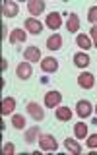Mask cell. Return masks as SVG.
<instances>
[{
  "label": "cell",
  "instance_id": "obj_1",
  "mask_svg": "<svg viewBox=\"0 0 97 155\" xmlns=\"http://www.w3.org/2000/svg\"><path fill=\"white\" fill-rule=\"evenodd\" d=\"M37 142H39V147H41L43 151H56L58 149V143H56V140H55L52 134H41Z\"/></svg>",
  "mask_w": 97,
  "mask_h": 155
},
{
  "label": "cell",
  "instance_id": "obj_2",
  "mask_svg": "<svg viewBox=\"0 0 97 155\" xmlns=\"http://www.w3.org/2000/svg\"><path fill=\"white\" fill-rule=\"evenodd\" d=\"M27 114L31 116L33 120H37V122H41V120L45 118V110H43L41 105L35 103V101H29L27 103Z\"/></svg>",
  "mask_w": 97,
  "mask_h": 155
},
{
  "label": "cell",
  "instance_id": "obj_3",
  "mask_svg": "<svg viewBox=\"0 0 97 155\" xmlns=\"http://www.w3.org/2000/svg\"><path fill=\"white\" fill-rule=\"evenodd\" d=\"M60 103H62V93L60 91H48V93H45V107L47 109L60 107Z\"/></svg>",
  "mask_w": 97,
  "mask_h": 155
},
{
  "label": "cell",
  "instance_id": "obj_4",
  "mask_svg": "<svg viewBox=\"0 0 97 155\" xmlns=\"http://www.w3.org/2000/svg\"><path fill=\"white\" fill-rule=\"evenodd\" d=\"M76 113H78L80 118H87V116H91V113H93V107H91L89 101L82 99V101H78V105H76Z\"/></svg>",
  "mask_w": 97,
  "mask_h": 155
},
{
  "label": "cell",
  "instance_id": "obj_5",
  "mask_svg": "<svg viewBox=\"0 0 97 155\" xmlns=\"http://www.w3.org/2000/svg\"><path fill=\"white\" fill-rule=\"evenodd\" d=\"M33 74V68H31V62H19L18 68H16V76L19 78V80H29Z\"/></svg>",
  "mask_w": 97,
  "mask_h": 155
},
{
  "label": "cell",
  "instance_id": "obj_6",
  "mask_svg": "<svg viewBox=\"0 0 97 155\" xmlns=\"http://www.w3.org/2000/svg\"><path fill=\"white\" fill-rule=\"evenodd\" d=\"M78 85H80L82 89H91V87L95 85L93 74H89V72H82V74L78 76Z\"/></svg>",
  "mask_w": 97,
  "mask_h": 155
},
{
  "label": "cell",
  "instance_id": "obj_7",
  "mask_svg": "<svg viewBox=\"0 0 97 155\" xmlns=\"http://www.w3.org/2000/svg\"><path fill=\"white\" fill-rule=\"evenodd\" d=\"M19 14V6L14 0H8V2H4L2 4V16H6V18H16Z\"/></svg>",
  "mask_w": 97,
  "mask_h": 155
},
{
  "label": "cell",
  "instance_id": "obj_8",
  "mask_svg": "<svg viewBox=\"0 0 97 155\" xmlns=\"http://www.w3.org/2000/svg\"><path fill=\"white\" fill-rule=\"evenodd\" d=\"M23 58H25L27 62H39V60H43V58H41V51H39V47H35V45L27 47L25 51H23Z\"/></svg>",
  "mask_w": 97,
  "mask_h": 155
},
{
  "label": "cell",
  "instance_id": "obj_9",
  "mask_svg": "<svg viewBox=\"0 0 97 155\" xmlns=\"http://www.w3.org/2000/svg\"><path fill=\"white\" fill-rule=\"evenodd\" d=\"M10 43L12 45H18V43H23L27 39V31L25 29H19V27H14L12 31H10Z\"/></svg>",
  "mask_w": 97,
  "mask_h": 155
},
{
  "label": "cell",
  "instance_id": "obj_10",
  "mask_svg": "<svg viewBox=\"0 0 97 155\" xmlns=\"http://www.w3.org/2000/svg\"><path fill=\"white\" fill-rule=\"evenodd\" d=\"M25 31L33 33V35H39V33L43 31V23L39 21L37 18H27L25 19Z\"/></svg>",
  "mask_w": 97,
  "mask_h": 155
},
{
  "label": "cell",
  "instance_id": "obj_11",
  "mask_svg": "<svg viewBox=\"0 0 97 155\" xmlns=\"http://www.w3.org/2000/svg\"><path fill=\"white\" fill-rule=\"evenodd\" d=\"M47 25L51 29H60L62 27V14L60 12H51L47 16Z\"/></svg>",
  "mask_w": 97,
  "mask_h": 155
},
{
  "label": "cell",
  "instance_id": "obj_12",
  "mask_svg": "<svg viewBox=\"0 0 97 155\" xmlns=\"http://www.w3.org/2000/svg\"><path fill=\"white\" fill-rule=\"evenodd\" d=\"M47 48L48 51H60L62 48V35L60 33H52V35L47 39Z\"/></svg>",
  "mask_w": 97,
  "mask_h": 155
},
{
  "label": "cell",
  "instance_id": "obj_13",
  "mask_svg": "<svg viewBox=\"0 0 97 155\" xmlns=\"http://www.w3.org/2000/svg\"><path fill=\"white\" fill-rule=\"evenodd\" d=\"M27 10L31 16H39V14L45 12V2L43 0H29L27 2Z\"/></svg>",
  "mask_w": 97,
  "mask_h": 155
},
{
  "label": "cell",
  "instance_id": "obj_14",
  "mask_svg": "<svg viewBox=\"0 0 97 155\" xmlns=\"http://www.w3.org/2000/svg\"><path fill=\"white\" fill-rule=\"evenodd\" d=\"M66 31L70 33H76L80 31V18H78V14H68V19H66Z\"/></svg>",
  "mask_w": 97,
  "mask_h": 155
},
{
  "label": "cell",
  "instance_id": "obj_15",
  "mask_svg": "<svg viewBox=\"0 0 97 155\" xmlns=\"http://www.w3.org/2000/svg\"><path fill=\"white\" fill-rule=\"evenodd\" d=\"M41 68H43V72H56L58 70V60L56 58H52V56H47V58H43L41 60Z\"/></svg>",
  "mask_w": 97,
  "mask_h": 155
},
{
  "label": "cell",
  "instance_id": "obj_16",
  "mask_svg": "<svg viewBox=\"0 0 97 155\" xmlns=\"http://www.w3.org/2000/svg\"><path fill=\"white\" fill-rule=\"evenodd\" d=\"M39 136H41V128H39V124H35V126H31V128L25 132L23 140H25V143H33L35 140H39Z\"/></svg>",
  "mask_w": 97,
  "mask_h": 155
},
{
  "label": "cell",
  "instance_id": "obj_17",
  "mask_svg": "<svg viewBox=\"0 0 97 155\" xmlns=\"http://www.w3.org/2000/svg\"><path fill=\"white\" fill-rule=\"evenodd\" d=\"M14 109H16V99H14V97H6V99H2V107H0L2 116L4 114H12Z\"/></svg>",
  "mask_w": 97,
  "mask_h": 155
},
{
  "label": "cell",
  "instance_id": "obj_18",
  "mask_svg": "<svg viewBox=\"0 0 97 155\" xmlns=\"http://www.w3.org/2000/svg\"><path fill=\"white\" fill-rule=\"evenodd\" d=\"M74 64L78 68L89 66V54H87V52H76V54H74Z\"/></svg>",
  "mask_w": 97,
  "mask_h": 155
},
{
  "label": "cell",
  "instance_id": "obj_19",
  "mask_svg": "<svg viewBox=\"0 0 97 155\" xmlns=\"http://www.w3.org/2000/svg\"><path fill=\"white\" fill-rule=\"evenodd\" d=\"M64 145H66V149H68V151H72L74 155H82V145L78 143L76 140L66 138V140H64Z\"/></svg>",
  "mask_w": 97,
  "mask_h": 155
},
{
  "label": "cell",
  "instance_id": "obj_20",
  "mask_svg": "<svg viewBox=\"0 0 97 155\" xmlns=\"http://www.w3.org/2000/svg\"><path fill=\"white\" fill-rule=\"evenodd\" d=\"M76 43H78V47H82V51H87V48H91L93 47V43H91V39L84 35V33H80V35L76 37Z\"/></svg>",
  "mask_w": 97,
  "mask_h": 155
},
{
  "label": "cell",
  "instance_id": "obj_21",
  "mask_svg": "<svg viewBox=\"0 0 97 155\" xmlns=\"http://www.w3.org/2000/svg\"><path fill=\"white\" fill-rule=\"evenodd\" d=\"M56 118L62 120V122L70 120L72 118V109H68V107H58L56 109Z\"/></svg>",
  "mask_w": 97,
  "mask_h": 155
},
{
  "label": "cell",
  "instance_id": "obj_22",
  "mask_svg": "<svg viewBox=\"0 0 97 155\" xmlns=\"http://www.w3.org/2000/svg\"><path fill=\"white\" fill-rule=\"evenodd\" d=\"M74 136L78 140H84V138H87V124H84V122H78V124H74Z\"/></svg>",
  "mask_w": 97,
  "mask_h": 155
},
{
  "label": "cell",
  "instance_id": "obj_23",
  "mask_svg": "<svg viewBox=\"0 0 97 155\" xmlns=\"http://www.w3.org/2000/svg\"><path fill=\"white\" fill-rule=\"evenodd\" d=\"M12 124H14V128H18V130L25 128V116L23 114H14L12 116Z\"/></svg>",
  "mask_w": 97,
  "mask_h": 155
},
{
  "label": "cell",
  "instance_id": "obj_24",
  "mask_svg": "<svg viewBox=\"0 0 97 155\" xmlns=\"http://www.w3.org/2000/svg\"><path fill=\"white\" fill-rule=\"evenodd\" d=\"M87 19H89L91 23H97V6H91L87 10Z\"/></svg>",
  "mask_w": 97,
  "mask_h": 155
},
{
  "label": "cell",
  "instance_id": "obj_25",
  "mask_svg": "<svg viewBox=\"0 0 97 155\" xmlns=\"http://www.w3.org/2000/svg\"><path fill=\"white\" fill-rule=\"evenodd\" d=\"M87 147H89V149H95L97 147V134L87 136Z\"/></svg>",
  "mask_w": 97,
  "mask_h": 155
},
{
  "label": "cell",
  "instance_id": "obj_26",
  "mask_svg": "<svg viewBox=\"0 0 97 155\" xmlns=\"http://www.w3.org/2000/svg\"><path fill=\"white\" fill-rule=\"evenodd\" d=\"M2 151L6 153V155H14V151H16V145H14L12 142H8V143H4V147H2Z\"/></svg>",
  "mask_w": 97,
  "mask_h": 155
},
{
  "label": "cell",
  "instance_id": "obj_27",
  "mask_svg": "<svg viewBox=\"0 0 97 155\" xmlns=\"http://www.w3.org/2000/svg\"><path fill=\"white\" fill-rule=\"evenodd\" d=\"M91 43H93V47H97V25L91 27Z\"/></svg>",
  "mask_w": 97,
  "mask_h": 155
},
{
  "label": "cell",
  "instance_id": "obj_28",
  "mask_svg": "<svg viewBox=\"0 0 97 155\" xmlns=\"http://www.w3.org/2000/svg\"><path fill=\"white\" fill-rule=\"evenodd\" d=\"M6 35H8V27H6V25H4V23H2V39L6 37Z\"/></svg>",
  "mask_w": 97,
  "mask_h": 155
},
{
  "label": "cell",
  "instance_id": "obj_29",
  "mask_svg": "<svg viewBox=\"0 0 97 155\" xmlns=\"http://www.w3.org/2000/svg\"><path fill=\"white\" fill-rule=\"evenodd\" d=\"M8 68V62H6V58H2V70H6Z\"/></svg>",
  "mask_w": 97,
  "mask_h": 155
},
{
  "label": "cell",
  "instance_id": "obj_30",
  "mask_svg": "<svg viewBox=\"0 0 97 155\" xmlns=\"http://www.w3.org/2000/svg\"><path fill=\"white\" fill-rule=\"evenodd\" d=\"M93 110H95V113H97V107H95V109H93Z\"/></svg>",
  "mask_w": 97,
  "mask_h": 155
}]
</instances>
